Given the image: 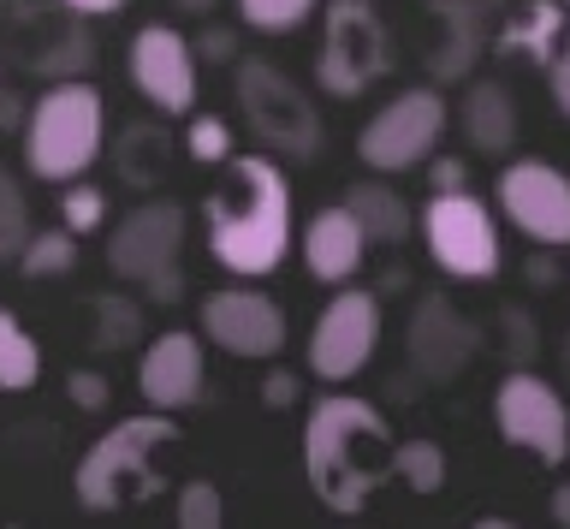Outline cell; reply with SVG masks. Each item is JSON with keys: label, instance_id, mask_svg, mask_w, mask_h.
<instances>
[{"label": "cell", "instance_id": "6da1fadb", "mask_svg": "<svg viewBox=\"0 0 570 529\" xmlns=\"http://www.w3.org/2000/svg\"><path fill=\"white\" fill-rule=\"evenodd\" d=\"M208 251L226 274L262 280L292 251V185L274 155H226L220 185L203 203Z\"/></svg>", "mask_w": 570, "mask_h": 529}, {"label": "cell", "instance_id": "7a4b0ae2", "mask_svg": "<svg viewBox=\"0 0 570 529\" xmlns=\"http://www.w3.org/2000/svg\"><path fill=\"white\" fill-rule=\"evenodd\" d=\"M303 470L315 500L338 518H363L368 500L392 482V429L368 399L327 393L303 422Z\"/></svg>", "mask_w": 570, "mask_h": 529}, {"label": "cell", "instance_id": "3957f363", "mask_svg": "<svg viewBox=\"0 0 570 529\" xmlns=\"http://www.w3.org/2000/svg\"><path fill=\"white\" fill-rule=\"evenodd\" d=\"M178 440L173 411H149V417H125L114 422L101 440H89V452L78 458V506L83 511H131L160 493V470L155 458Z\"/></svg>", "mask_w": 570, "mask_h": 529}, {"label": "cell", "instance_id": "277c9868", "mask_svg": "<svg viewBox=\"0 0 570 529\" xmlns=\"http://www.w3.org/2000/svg\"><path fill=\"white\" fill-rule=\"evenodd\" d=\"M101 137H107L101 90L83 78H53L48 90L36 96V108L24 114V161H30L36 179L71 185L96 167Z\"/></svg>", "mask_w": 570, "mask_h": 529}, {"label": "cell", "instance_id": "5b68a950", "mask_svg": "<svg viewBox=\"0 0 570 529\" xmlns=\"http://www.w3.org/2000/svg\"><path fill=\"white\" fill-rule=\"evenodd\" d=\"M232 90H238V114L267 155H292V161H315L321 155V114L315 101L279 72L274 60H238L232 66Z\"/></svg>", "mask_w": 570, "mask_h": 529}, {"label": "cell", "instance_id": "8992f818", "mask_svg": "<svg viewBox=\"0 0 570 529\" xmlns=\"http://www.w3.org/2000/svg\"><path fill=\"white\" fill-rule=\"evenodd\" d=\"M392 66V37L381 25V12L368 0H327V25H321V55H315V78L321 90L351 101L368 96Z\"/></svg>", "mask_w": 570, "mask_h": 529}, {"label": "cell", "instance_id": "52a82bcc", "mask_svg": "<svg viewBox=\"0 0 570 529\" xmlns=\"http://www.w3.org/2000/svg\"><path fill=\"white\" fill-rule=\"evenodd\" d=\"M422 244L452 280H493L505 251H499V221L470 190H434L422 208Z\"/></svg>", "mask_w": 570, "mask_h": 529}, {"label": "cell", "instance_id": "ba28073f", "mask_svg": "<svg viewBox=\"0 0 570 529\" xmlns=\"http://www.w3.org/2000/svg\"><path fill=\"white\" fill-rule=\"evenodd\" d=\"M0 25H7V48L18 55V66L36 78H83L96 48H89V19L60 7H30V0H12L0 7Z\"/></svg>", "mask_w": 570, "mask_h": 529}, {"label": "cell", "instance_id": "9c48e42d", "mask_svg": "<svg viewBox=\"0 0 570 529\" xmlns=\"http://www.w3.org/2000/svg\"><path fill=\"white\" fill-rule=\"evenodd\" d=\"M493 422H499V434H505V447L541 458V464H564V458H570V411H564L559 386L541 381L523 363L499 381Z\"/></svg>", "mask_w": 570, "mask_h": 529}, {"label": "cell", "instance_id": "30bf717a", "mask_svg": "<svg viewBox=\"0 0 570 529\" xmlns=\"http://www.w3.org/2000/svg\"><path fill=\"white\" fill-rule=\"evenodd\" d=\"M440 137H445V101L434 90H404L363 126L356 155H363V167H374V173H410L434 155Z\"/></svg>", "mask_w": 570, "mask_h": 529}, {"label": "cell", "instance_id": "8fae6325", "mask_svg": "<svg viewBox=\"0 0 570 529\" xmlns=\"http://www.w3.org/2000/svg\"><path fill=\"white\" fill-rule=\"evenodd\" d=\"M381 345V297L374 292H333L309 333V369L321 381H351Z\"/></svg>", "mask_w": 570, "mask_h": 529}, {"label": "cell", "instance_id": "7c38bea8", "mask_svg": "<svg viewBox=\"0 0 570 529\" xmlns=\"http://www.w3.org/2000/svg\"><path fill=\"white\" fill-rule=\"evenodd\" d=\"M499 208L541 251H570V173L552 161H511L499 173Z\"/></svg>", "mask_w": 570, "mask_h": 529}, {"label": "cell", "instance_id": "4fadbf2b", "mask_svg": "<svg viewBox=\"0 0 570 529\" xmlns=\"http://www.w3.org/2000/svg\"><path fill=\"white\" fill-rule=\"evenodd\" d=\"M203 340L220 345L226 357L262 363L285 351V310L256 286H220L203 297Z\"/></svg>", "mask_w": 570, "mask_h": 529}, {"label": "cell", "instance_id": "5bb4252c", "mask_svg": "<svg viewBox=\"0 0 570 529\" xmlns=\"http://www.w3.org/2000/svg\"><path fill=\"white\" fill-rule=\"evenodd\" d=\"M178 251H185V208L167 203V197H149L114 226V238H107V268L119 280H131V286H142V280L178 268Z\"/></svg>", "mask_w": 570, "mask_h": 529}, {"label": "cell", "instance_id": "9a60e30c", "mask_svg": "<svg viewBox=\"0 0 570 529\" xmlns=\"http://www.w3.org/2000/svg\"><path fill=\"white\" fill-rule=\"evenodd\" d=\"M404 345H410L416 375H428V381H458L463 369L475 363V351H481V327H475L445 292H422L416 310H410Z\"/></svg>", "mask_w": 570, "mask_h": 529}, {"label": "cell", "instance_id": "2e32d148", "mask_svg": "<svg viewBox=\"0 0 570 529\" xmlns=\"http://www.w3.org/2000/svg\"><path fill=\"white\" fill-rule=\"evenodd\" d=\"M131 84L137 96L160 114H190L196 108V55L190 37L173 25H142L131 37Z\"/></svg>", "mask_w": 570, "mask_h": 529}, {"label": "cell", "instance_id": "e0dca14e", "mask_svg": "<svg viewBox=\"0 0 570 529\" xmlns=\"http://www.w3.org/2000/svg\"><path fill=\"white\" fill-rule=\"evenodd\" d=\"M203 340L185 327L160 333V340L137 357V386L155 411H185V404L203 399Z\"/></svg>", "mask_w": 570, "mask_h": 529}, {"label": "cell", "instance_id": "ac0fdd59", "mask_svg": "<svg viewBox=\"0 0 570 529\" xmlns=\"http://www.w3.org/2000/svg\"><path fill=\"white\" fill-rule=\"evenodd\" d=\"M428 19H434V48H428V72L434 84H463L475 72L481 48H488V0H428Z\"/></svg>", "mask_w": 570, "mask_h": 529}, {"label": "cell", "instance_id": "d6986e66", "mask_svg": "<svg viewBox=\"0 0 570 529\" xmlns=\"http://www.w3.org/2000/svg\"><path fill=\"white\" fill-rule=\"evenodd\" d=\"M363 256H368V238H363V226H356V215L345 203L321 208V215L303 226V262H309V274L327 280V286H345V280L363 268Z\"/></svg>", "mask_w": 570, "mask_h": 529}, {"label": "cell", "instance_id": "ffe728a7", "mask_svg": "<svg viewBox=\"0 0 570 529\" xmlns=\"http://www.w3.org/2000/svg\"><path fill=\"white\" fill-rule=\"evenodd\" d=\"M458 126L463 137L481 149V155H505L517 144V108H511V90L493 78H481L463 90V108H458Z\"/></svg>", "mask_w": 570, "mask_h": 529}, {"label": "cell", "instance_id": "44dd1931", "mask_svg": "<svg viewBox=\"0 0 570 529\" xmlns=\"http://www.w3.org/2000/svg\"><path fill=\"white\" fill-rule=\"evenodd\" d=\"M559 42H564V0H523L505 19V30H499V48L505 55H529L534 66H547Z\"/></svg>", "mask_w": 570, "mask_h": 529}, {"label": "cell", "instance_id": "7402d4cb", "mask_svg": "<svg viewBox=\"0 0 570 529\" xmlns=\"http://www.w3.org/2000/svg\"><path fill=\"white\" fill-rule=\"evenodd\" d=\"M345 208L356 215V226H363V238L368 244H404L410 238V226H416V215H410V203L399 197V190H386V185H351L345 190Z\"/></svg>", "mask_w": 570, "mask_h": 529}, {"label": "cell", "instance_id": "603a6c76", "mask_svg": "<svg viewBox=\"0 0 570 529\" xmlns=\"http://www.w3.org/2000/svg\"><path fill=\"white\" fill-rule=\"evenodd\" d=\"M42 375V351L12 310H0V393H30Z\"/></svg>", "mask_w": 570, "mask_h": 529}, {"label": "cell", "instance_id": "cb8c5ba5", "mask_svg": "<svg viewBox=\"0 0 570 529\" xmlns=\"http://www.w3.org/2000/svg\"><path fill=\"white\" fill-rule=\"evenodd\" d=\"M18 268L30 280H53V274H71L78 268V233L71 226H48V233H30L24 251H18Z\"/></svg>", "mask_w": 570, "mask_h": 529}, {"label": "cell", "instance_id": "d4e9b609", "mask_svg": "<svg viewBox=\"0 0 570 529\" xmlns=\"http://www.w3.org/2000/svg\"><path fill=\"white\" fill-rule=\"evenodd\" d=\"M392 476L410 493H440L445 488V452L434 440H392Z\"/></svg>", "mask_w": 570, "mask_h": 529}, {"label": "cell", "instance_id": "484cf974", "mask_svg": "<svg viewBox=\"0 0 570 529\" xmlns=\"http://www.w3.org/2000/svg\"><path fill=\"white\" fill-rule=\"evenodd\" d=\"M30 233H36V221H30L24 185H18L12 173L0 167V262H18V251H24Z\"/></svg>", "mask_w": 570, "mask_h": 529}, {"label": "cell", "instance_id": "4316f807", "mask_svg": "<svg viewBox=\"0 0 570 529\" xmlns=\"http://www.w3.org/2000/svg\"><path fill=\"white\" fill-rule=\"evenodd\" d=\"M137 327H142V310L131 304V297H96V340L101 351H125L137 340Z\"/></svg>", "mask_w": 570, "mask_h": 529}, {"label": "cell", "instance_id": "83f0119b", "mask_svg": "<svg viewBox=\"0 0 570 529\" xmlns=\"http://www.w3.org/2000/svg\"><path fill=\"white\" fill-rule=\"evenodd\" d=\"M321 0H238L244 25L249 30H267V37H279V30H297Z\"/></svg>", "mask_w": 570, "mask_h": 529}, {"label": "cell", "instance_id": "f1b7e54d", "mask_svg": "<svg viewBox=\"0 0 570 529\" xmlns=\"http://www.w3.org/2000/svg\"><path fill=\"white\" fill-rule=\"evenodd\" d=\"M185 155L203 167H220L232 155V126L220 114H190V131H185Z\"/></svg>", "mask_w": 570, "mask_h": 529}, {"label": "cell", "instance_id": "f546056e", "mask_svg": "<svg viewBox=\"0 0 570 529\" xmlns=\"http://www.w3.org/2000/svg\"><path fill=\"white\" fill-rule=\"evenodd\" d=\"M107 221V190L101 185H78L71 179V190L60 197V226H71V233H96V226Z\"/></svg>", "mask_w": 570, "mask_h": 529}, {"label": "cell", "instance_id": "4dcf8cb0", "mask_svg": "<svg viewBox=\"0 0 570 529\" xmlns=\"http://www.w3.org/2000/svg\"><path fill=\"white\" fill-rule=\"evenodd\" d=\"M220 518H226V500H220L214 482H185L178 488V523L185 529H214Z\"/></svg>", "mask_w": 570, "mask_h": 529}, {"label": "cell", "instance_id": "1f68e13d", "mask_svg": "<svg viewBox=\"0 0 570 529\" xmlns=\"http://www.w3.org/2000/svg\"><path fill=\"white\" fill-rule=\"evenodd\" d=\"M303 399V381L292 375V369H274V375L262 381V404L267 411H285V404H297Z\"/></svg>", "mask_w": 570, "mask_h": 529}, {"label": "cell", "instance_id": "d6a6232c", "mask_svg": "<svg viewBox=\"0 0 570 529\" xmlns=\"http://www.w3.org/2000/svg\"><path fill=\"white\" fill-rule=\"evenodd\" d=\"M66 393H71V404H78V411H107V381L89 375V369H78V375L66 381Z\"/></svg>", "mask_w": 570, "mask_h": 529}, {"label": "cell", "instance_id": "836d02e7", "mask_svg": "<svg viewBox=\"0 0 570 529\" xmlns=\"http://www.w3.org/2000/svg\"><path fill=\"white\" fill-rule=\"evenodd\" d=\"M428 190H470V167H463L458 155H434V167H428Z\"/></svg>", "mask_w": 570, "mask_h": 529}, {"label": "cell", "instance_id": "e575fe53", "mask_svg": "<svg viewBox=\"0 0 570 529\" xmlns=\"http://www.w3.org/2000/svg\"><path fill=\"white\" fill-rule=\"evenodd\" d=\"M547 84H552V101H559V114L570 119V42H559V55L547 60Z\"/></svg>", "mask_w": 570, "mask_h": 529}, {"label": "cell", "instance_id": "d590c367", "mask_svg": "<svg viewBox=\"0 0 570 529\" xmlns=\"http://www.w3.org/2000/svg\"><path fill=\"white\" fill-rule=\"evenodd\" d=\"M505 327H511V340H505V351H511V363H523V357H534V322H523V315H505Z\"/></svg>", "mask_w": 570, "mask_h": 529}, {"label": "cell", "instance_id": "8d00e7d4", "mask_svg": "<svg viewBox=\"0 0 570 529\" xmlns=\"http://www.w3.org/2000/svg\"><path fill=\"white\" fill-rule=\"evenodd\" d=\"M190 48H203V60H232L238 37H232V30H203V42H190Z\"/></svg>", "mask_w": 570, "mask_h": 529}, {"label": "cell", "instance_id": "74e56055", "mask_svg": "<svg viewBox=\"0 0 570 529\" xmlns=\"http://www.w3.org/2000/svg\"><path fill=\"white\" fill-rule=\"evenodd\" d=\"M66 7L83 19H114V12H125V0H66Z\"/></svg>", "mask_w": 570, "mask_h": 529}, {"label": "cell", "instance_id": "f35d334b", "mask_svg": "<svg viewBox=\"0 0 570 529\" xmlns=\"http://www.w3.org/2000/svg\"><path fill=\"white\" fill-rule=\"evenodd\" d=\"M24 114L30 108H18V96H0V131H12V126L24 131Z\"/></svg>", "mask_w": 570, "mask_h": 529}, {"label": "cell", "instance_id": "ab89813d", "mask_svg": "<svg viewBox=\"0 0 570 529\" xmlns=\"http://www.w3.org/2000/svg\"><path fill=\"white\" fill-rule=\"evenodd\" d=\"M552 523H564V529H570V482L552 488Z\"/></svg>", "mask_w": 570, "mask_h": 529}, {"label": "cell", "instance_id": "60d3db41", "mask_svg": "<svg viewBox=\"0 0 570 529\" xmlns=\"http://www.w3.org/2000/svg\"><path fill=\"white\" fill-rule=\"evenodd\" d=\"M173 7H178V12H214L220 0H173Z\"/></svg>", "mask_w": 570, "mask_h": 529}, {"label": "cell", "instance_id": "b9f144b4", "mask_svg": "<svg viewBox=\"0 0 570 529\" xmlns=\"http://www.w3.org/2000/svg\"><path fill=\"white\" fill-rule=\"evenodd\" d=\"M559 363H564V375H570V333H564V345H559Z\"/></svg>", "mask_w": 570, "mask_h": 529}, {"label": "cell", "instance_id": "7bdbcfd3", "mask_svg": "<svg viewBox=\"0 0 570 529\" xmlns=\"http://www.w3.org/2000/svg\"><path fill=\"white\" fill-rule=\"evenodd\" d=\"M564 12H570V0H564Z\"/></svg>", "mask_w": 570, "mask_h": 529}]
</instances>
